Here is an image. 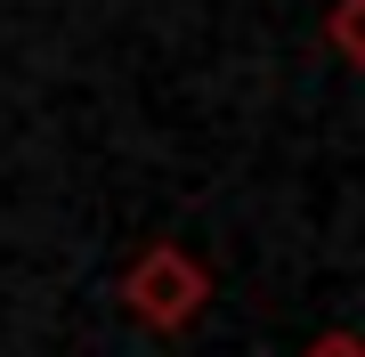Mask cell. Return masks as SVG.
I'll return each instance as SVG.
<instances>
[{
  "label": "cell",
  "mask_w": 365,
  "mask_h": 357,
  "mask_svg": "<svg viewBox=\"0 0 365 357\" xmlns=\"http://www.w3.org/2000/svg\"><path fill=\"white\" fill-rule=\"evenodd\" d=\"M325 41H333L341 66L365 73V0H333V9H325Z\"/></svg>",
  "instance_id": "cell-2"
},
{
  "label": "cell",
  "mask_w": 365,
  "mask_h": 357,
  "mask_svg": "<svg viewBox=\"0 0 365 357\" xmlns=\"http://www.w3.org/2000/svg\"><path fill=\"white\" fill-rule=\"evenodd\" d=\"M122 309L155 333H179L211 309V268L187 244H146L130 268H122Z\"/></svg>",
  "instance_id": "cell-1"
},
{
  "label": "cell",
  "mask_w": 365,
  "mask_h": 357,
  "mask_svg": "<svg viewBox=\"0 0 365 357\" xmlns=\"http://www.w3.org/2000/svg\"><path fill=\"white\" fill-rule=\"evenodd\" d=\"M300 357H365V333H349V325H333V333H317Z\"/></svg>",
  "instance_id": "cell-3"
}]
</instances>
